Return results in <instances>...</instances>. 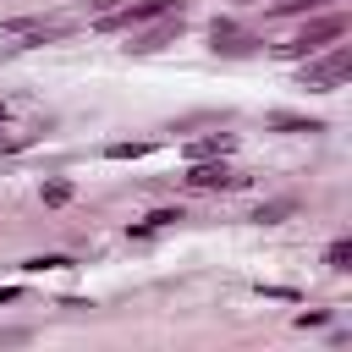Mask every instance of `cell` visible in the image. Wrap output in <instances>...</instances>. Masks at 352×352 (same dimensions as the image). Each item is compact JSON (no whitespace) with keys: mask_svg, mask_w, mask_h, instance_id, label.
Here are the masks:
<instances>
[{"mask_svg":"<svg viewBox=\"0 0 352 352\" xmlns=\"http://www.w3.org/2000/svg\"><path fill=\"white\" fill-rule=\"evenodd\" d=\"M66 198H72L66 182H50V187H44V204H66Z\"/></svg>","mask_w":352,"mask_h":352,"instance_id":"7c38bea8","label":"cell"},{"mask_svg":"<svg viewBox=\"0 0 352 352\" xmlns=\"http://www.w3.org/2000/svg\"><path fill=\"white\" fill-rule=\"evenodd\" d=\"M346 77H352V50H346V44H336L330 55H319V60L302 66V88H319V94H324V88H341Z\"/></svg>","mask_w":352,"mask_h":352,"instance_id":"7a4b0ae2","label":"cell"},{"mask_svg":"<svg viewBox=\"0 0 352 352\" xmlns=\"http://www.w3.org/2000/svg\"><path fill=\"white\" fill-rule=\"evenodd\" d=\"M44 126H50V116H44L33 99H22V94L0 99V154H16V148H28V143H38Z\"/></svg>","mask_w":352,"mask_h":352,"instance_id":"6da1fadb","label":"cell"},{"mask_svg":"<svg viewBox=\"0 0 352 352\" xmlns=\"http://www.w3.org/2000/svg\"><path fill=\"white\" fill-rule=\"evenodd\" d=\"M170 11V0H138V6H121V11H104L99 28L104 33H126V28H143V22H160Z\"/></svg>","mask_w":352,"mask_h":352,"instance_id":"3957f363","label":"cell"},{"mask_svg":"<svg viewBox=\"0 0 352 352\" xmlns=\"http://www.w3.org/2000/svg\"><path fill=\"white\" fill-rule=\"evenodd\" d=\"M248 176L242 170H231V165H209V160H198L192 170H187V187H198V192H214V187H242Z\"/></svg>","mask_w":352,"mask_h":352,"instance_id":"5b68a950","label":"cell"},{"mask_svg":"<svg viewBox=\"0 0 352 352\" xmlns=\"http://www.w3.org/2000/svg\"><path fill=\"white\" fill-rule=\"evenodd\" d=\"M148 154V143H110V160H138Z\"/></svg>","mask_w":352,"mask_h":352,"instance_id":"8fae6325","label":"cell"},{"mask_svg":"<svg viewBox=\"0 0 352 352\" xmlns=\"http://www.w3.org/2000/svg\"><path fill=\"white\" fill-rule=\"evenodd\" d=\"M66 264H72L66 253H44V258H28L22 270H33V275H38V270H66Z\"/></svg>","mask_w":352,"mask_h":352,"instance_id":"30bf717a","label":"cell"},{"mask_svg":"<svg viewBox=\"0 0 352 352\" xmlns=\"http://www.w3.org/2000/svg\"><path fill=\"white\" fill-rule=\"evenodd\" d=\"M346 258H352V242H346V236H341V242H330L324 264H330V270H346Z\"/></svg>","mask_w":352,"mask_h":352,"instance_id":"9c48e42d","label":"cell"},{"mask_svg":"<svg viewBox=\"0 0 352 352\" xmlns=\"http://www.w3.org/2000/svg\"><path fill=\"white\" fill-rule=\"evenodd\" d=\"M314 6H324V0H280L275 11H280V16H292V11H314Z\"/></svg>","mask_w":352,"mask_h":352,"instance_id":"4fadbf2b","label":"cell"},{"mask_svg":"<svg viewBox=\"0 0 352 352\" xmlns=\"http://www.w3.org/2000/svg\"><path fill=\"white\" fill-rule=\"evenodd\" d=\"M0 33H6V38H16V44H50V38H60V33H66V22H44V16H6V22H0Z\"/></svg>","mask_w":352,"mask_h":352,"instance_id":"277c9868","label":"cell"},{"mask_svg":"<svg viewBox=\"0 0 352 352\" xmlns=\"http://www.w3.org/2000/svg\"><path fill=\"white\" fill-rule=\"evenodd\" d=\"M231 148V138L220 132V138H204V143H192V160H209V154H226Z\"/></svg>","mask_w":352,"mask_h":352,"instance_id":"ba28073f","label":"cell"},{"mask_svg":"<svg viewBox=\"0 0 352 352\" xmlns=\"http://www.w3.org/2000/svg\"><path fill=\"white\" fill-rule=\"evenodd\" d=\"M341 33H346V16H324V22H314L302 38H292L286 50H292V55H314V50H324V44L341 38Z\"/></svg>","mask_w":352,"mask_h":352,"instance_id":"8992f818","label":"cell"},{"mask_svg":"<svg viewBox=\"0 0 352 352\" xmlns=\"http://www.w3.org/2000/svg\"><path fill=\"white\" fill-rule=\"evenodd\" d=\"M176 220H182V209H154L148 220H138V226H132V236H148V231H165V226H176Z\"/></svg>","mask_w":352,"mask_h":352,"instance_id":"52a82bcc","label":"cell"}]
</instances>
